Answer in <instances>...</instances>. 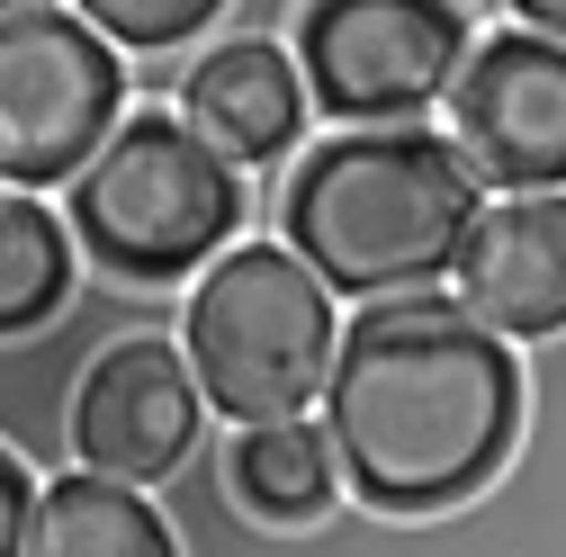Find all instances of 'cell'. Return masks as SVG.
Returning a JSON list of instances; mask_svg holds the SVG:
<instances>
[{"instance_id":"2","label":"cell","mask_w":566,"mask_h":557,"mask_svg":"<svg viewBox=\"0 0 566 557\" xmlns=\"http://www.w3.org/2000/svg\"><path fill=\"white\" fill-rule=\"evenodd\" d=\"M289 252L342 297H396L459 270L476 234V180L459 145L422 126H360L333 135L289 171Z\"/></svg>"},{"instance_id":"12","label":"cell","mask_w":566,"mask_h":557,"mask_svg":"<svg viewBox=\"0 0 566 557\" xmlns=\"http://www.w3.org/2000/svg\"><path fill=\"white\" fill-rule=\"evenodd\" d=\"M226 495L252 522H315L333 504V441L306 423H270V432H234L226 450Z\"/></svg>"},{"instance_id":"13","label":"cell","mask_w":566,"mask_h":557,"mask_svg":"<svg viewBox=\"0 0 566 557\" xmlns=\"http://www.w3.org/2000/svg\"><path fill=\"white\" fill-rule=\"evenodd\" d=\"M73 288V243L36 198L0 189V333H36Z\"/></svg>"},{"instance_id":"6","label":"cell","mask_w":566,"mask_h":557,"mask_svg":"<svg viewBox=\"0 0 566 557\" xmlns=\"http://www.w3.org/2000/svg\"><path fill=\"white\" fill-rule=\"evenodd\" d=\"M306 91L333 117H387L405 126L468 73V10L450 0H315L297 19Z\"/></svg>"},{"instance_id":"1","label":"cell","mask_w":566,"mask_h":557,"mask_svg":"<svg viewBox=\"0 0 566 557\" xmlns=\"http://www.w3.org/2000/svg\"><path fill=\"white\" fill-rule=\"evenodd\" d=\"M522 432V369L468 306L387 297L342 333L324 441L369 513L468 504Z\"/></svg>"},{"instance_id":"10","label":"cell","mask_w":566,"mask_h":557,"mask_svg":"<svg viewBox=\"0 0 566 557\" xmlns=\"http://www.w3.org/2000/svg\"><path fill=\"white\" fill-rule=\"evenodd\" d=\"M180 117L189 135L217 162H279L297 145V126H306V82H297V63L261 45V36H234L198 63V73L180 82Z\"/></svg>"},{"instance_id":"15","label":"cell","mask_w":566,"mask_h":557,"mask_svg":"<svg viewBox=\"0 0 566 557\" xmlns=\"http://www.w3.org/2000/svg\"><path fill=\"white\" fill-rule=\"evenodd\" d=\"M28 522H36V485L28 467L0 450V557H28Z\"/></svg>"},{"instance_id":"14","label":"cell","mask_w":566,"mask_h":557,"mask_svg":"<svg viewBox=\"0 0 566 557\" xmlns=\"http://www.w3.org/2000/svg\"><path fill=\"white\" fill-rule=\"evenodd\" d=\"M108 45H180L189 28L217 19V0H91L82 10Z\"/></svg>"},{"instance_id":"16","label":"cell","mask_w":566,"mask_h":557,"mask_svg":"<svg viewBox=\"0 0 566 557\" xmlns=\"http://www.w3.org/2000/svg\"><path fill=\"white\" fill-rule=\"evenodd\" d=\"M522 19H539L548 45H566V0H522Z\"/></svg>"},{"instance_id":"4","label":"cell","mask_w":566,"mask_h":557,"mask_svg":"<svg viewBox=\"0 0 566 557\" xmlns=\"http://www.w3.org/2000/svg\"><path fill=\"white\" fill-rule=\"evenodd\" d=\"M243 217V180L189 135V117H126L108 154L73 180V234L117 278H180Z\"/></svg>"},{"instance_id":"3","label":"cell","mask_w":566,"mask_h":557,"mask_svg":"<svg viewBox=\"0 0 566 557\" xmlns=\"http://www.w3.org/2000/svg\"><path fill=\"white\" fill-rule=\"evenodd\" d=\"M189 378L198 396L234 413L243 432L270 423H297V404L333 387V306H324V278L279 252V243H243L217 270L198 278L189 297Z\"/></svg>"},{"instance_id":"11","label":"cell","mask_w":566,"mask_h":557,"mask_svg":"<svg viewBox=\"0 0 566 557\" xmlns=\"http://www.w3.org/2000/svg\"><path fill=\"white\" fill-rule=\"evenodd\" d=\"M28 557H180L171 522L108 476H54L28 522Z\"/></svg>"},{"instance_id":"9","label":"cell","mask_w":566,"mask_h":557,"mask_svg":"<svg viewBox=\"0 0 566 557\" xmlns=\"http://www.w3.org/2000/svg\"><path fill=\"white\" fill-rule=\"evenodd\" d=\"M459 306L485 333H566V198L485 207L459 252Z\"/></svg>"},{"instance_id":"8","label":"cell","mask_w":566,"mask_h":557,"mask_svg":"<svg viewBox=\"0 0 566 557\" xmlns=\"http://www.w3.org/2000/svg\"><path fill=\"white\" fill-rule=\"evenodd\" d=\"M73 450H82V476H108L126 495L171 476L198 450V378H189V360L154 333L108 341L73 387Z\"/></svg>"},{"instance_id":"5","label":"cell","mask_w":566,"mask_h":557,"mask_svg":"<svg viewBox=\"0 0 566 557\" xmlns=\"http://www.w3.org/2000/svg\"><path fill=\"white\" fill-rule=\"evenodd\" d=\"M126 73L73 10H0V189L82 180L117 135Z\"/></svg>"},{"instance_id":"7","label":"cell","mask_w":566,"mask_h":557,"mask_svg":"<svg viewBox=\"0 0 566 557\" xmlns=\"http://www.w3.org/2000/svg\"><path fill=\"white\" fill-rule=\"evenodd\" d=\"M450 145L468 180H494L513 198H557L566 180V45L539 28H504L468 54L450 91Z\"/></svg>"}]
</instances>
